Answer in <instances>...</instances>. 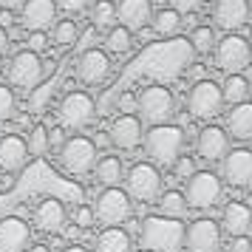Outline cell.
<instances>
[{
	"instance_id": "cell-41",
	"label": "cell",
	"mask_w": 252,
	"mask_h": 252,
	"mask_svg": "<svg viewBox=\"0 0 252 252\" xmlns=\"http://www.w3.org/2000/svg\"><path fill=\"white\" fill-rule=\"evenodd\" d=\"M94 37H96V29H94V26H88L82 34H77V43H74V46L80 48V54L88 51V48H94Z\"/></svg>"
},
{
	"instance_id": "cell-15",
	"label": "cell",
	"mask_w": 252,
	"mask_h": 252,
	"mask_svg": "<svg viewBox=\"0 0 252 252\" xmlns=\"http://www.w3.org/2000/svg\"><path fill=\"white\" fill-rule=\"evenodd\" d=\"M195 153H198V159L204 161H218L224 159L229 153V136L224 127L218 125H207L198 130V136H195Z\"/></svg>"
},
{
	"instance_id": "cell-8",
	"label": "cell",
	"mask_w": 252,
	"mask_h": 252,
	"mask_svg": "<svg viewBox=\"0 0 252 252\" xmlns=\"http://www.w3.org/2000/svg\"><path fill=\"white\" fill-rule=\"evenodd\" d=\"M60 161H63L65 173H71V176L91 173L94 164H96V145H94V139H88V136L65 139V145L60 148Z\"/></svg>"
},
{
	"instance_id": "cell-36",
	"label": "cell",
	"mask_w": 252,
	"mask_h": 252,
	"mask_svg": "<svg viewBox=\"0 0 252 252\" xmlns=\"http://www.w3.org/2000/svg\"><path fill=\"white\" fill-rule=\"evenodd\" d=\"M14 108H17V96L9 85L0 82V122H9L14 116Z\"/></svg>"
},
{
	"instance_id": "cell-42",
	"label": "cell",
	"mask_w": 252,
	"mask_h": 252,
	"mask_svg": "<svg viewBox=\"0 0 252 252\" xmlns=\"http://www.w3.org/2000/svg\"><path fill=\"white\" fill-rule=\"evenodd\" d=\"M167 3H170V9H176L179 14H184V12H195V9H201L204 0H167Z\"/></svg>"
},
{
	"instance_id": "cell-6",
	"label": "cell",
	"mask_w": 252,
	"mask_h": 252,
	"mask_svg": "<svg viewBox=\"0 0 252 252\" xmlns=\"http://www.w3.org/2000/svg\"><path fill=\"white\" fill-rule=\"evenodd\" d=\"M216 65L229 74H244V68L252 63V43L241 34H224L216 43Z\"/></svg>"
},
{
	"instance_id": "cell-30",
	"label": "cell",
	"mask_w": 252,
	"mask_h": 252,
	"mask_svg": "<svg viewBox=\"0 0 252 252\" xmlns=\"http://www.w3.org/2000/svg\"><path fill=\"white\" fill-rule=\"evenodd\" d=\"M91 26L99 32V29H114L116 26V3L114 0H96L91 6Z\"/></svg>"
},
{
	"instance_id": "cell-38",
	"label": "cell",
	"mask_w": 252,
	"mask_h": 252,
	"mask_svg": "<svg viewBox=\"0 0 252 252\" xmlns=\"http://www.w3.org/2000/svg\"><path fill=\"white\" fill-rule=\"evenodd\" d=\"M94 210L88 204H82V207H77V213H74V224H77V229H88V227H94Z\"/></svg>"
},
{
	"instance_id": "cell-20",
	"label": "cell",
	"mask_w": 252,
	"mask_h": 252,
	"mask_svg": "<svg viewBox=\"0 0 252 252\" xmlns=\"http://www.w3.org/2000/svg\"><path fill=\"white\" fill-rule=\"evenodd\" d=\"M153 17V3L150 0H119L116 6V23L127 29L130 34L142 32Z\"/></svg>"
},
{
	"instance_id": "cell-9",
	"label": "cell",
	"mask_w": 252,
	"mask_h": 252,
	"mask_svg": "<svg viewBox=\"0 0 252 252\" xmlns=\"http://www.w3.org/2000/svg\"><path fill=\"white\" fill-rule=\"evenodd\" d=\"M187 108L195 119H204L210 122L213 116L221 114L224 108V96H221V85L216 80H198L190 88V96H187Z\"/></svg>"
},
{
	"instance_id": "cell-12",
	"label": "cell",
	"mask_w": 252,
	"mask_h": 252,
	"mask_svg": "<svg viewBox=\"0 0 252 252\" xmlns=\"http://www.w3.org/2000/svg\"><path fill=\"white\" fill-rule=\"evenodd\" d=\"M94 116H96V102H94L91 94L85 91H71L63 96L60 102V119L63 125L71 130H82L85 125H91Z\"/></svg>"
},
{
	"instance_id": "cell-31",
	"label": "cell",
	"mask_w": 252,
	"mask_h": 252,
	"mask_svg": "<svg viewBox=\"0 0 252 252\" xmlns=\"http://www.w3.org/2000/svg\"><path fill=\"white\" fill-rule=\"evenodd\" d=\"M216 43H218V37H216L213 26H198L190 34V51H198V54H210L216 48Z\"/></svg>"
},
{
	"instance_id": "cell-28",
	"label": "cell",
	"mask_w": 252,
	"mask_h": 252,
	"mask_svg": "<svg viewBox=\"0 0 252 252\" xmlns=\"http://www.w3.org/2000/svg\"><path fill=\"white\" fill-rule=\"evenodd\" d=\"M221 96H224V102L229 108L241 102H250V80L244 74H229L224 80V85H221Z\"/></svg>"
},
{
	"instance_id": "cell-33",
	"label": "cell",
	"mask_w": 252,
	"mask_h": 252,
	"mask_svg": "<svg viewBox=\"0 0 252 252\" xmlns=\"http://www.w3.org/2000/svg\"><path fill=\"white\" fill-rule=\"evenodd\" d=\"M130 46H133V34H130L127 29H122V26H114V29L108 32V37H105V48H108L111 54H127Z\"/></svg>"
},
{
	"instance_id": "cell-35",
	"label": "cell",
	"mask_w": 252,
	"mask_h": 252,
	"mask_svg": "<svg viewBox=\"0 0 252 252\" xmlns=\"http://www.w3.org/2000/svg\"><path fill=\"white\" fill-rule=\"evenodd\" d=\"M77 34H80V29H77L74 20H60V23H54V43L60 48L74 46L77 43Z\"/></svg>"
},
{
	"instance_id": "cell-26",
	"label": "cell",
	"mask_w": 252,
	"mask_h": 252,
	"mask_svg": "<svg viewBox=\"0 0 252 252\" xmlns=\"http://www.w3.org/2000/svg\"><path fill=\"white\" fill-rule=\"evenodd\" d=\"M94 252H130V235L122 227H105L94 241Z\"/></svg>"
},
{
	"instance_id": "cell-24",
	"label": "cell",
	"mask_w": 252,
	"mask_h": 252,
	"mask_svg": "<svg viewBox=\"0 0 252 252\" xmlns=\"http://www.w3.org/2000/svg\"><path fill=\"white\" fill-rule=\"evenodd\" d=\"M26 161H29V148H26V139L20 133L0 136V170L17 173L26 167Z\"/></svg>"
},
{
	"instance_id": "cell-46",
	"label": "cell",
	"mask_w": 252,
	"mask_h": 252,
	"mask_svg": "<svg viewBox=\"0 0 252 252\" xmlns=\"http://www.w3.org/2000/svg\"><path fill=\"white\" fill-rule=\"evenodd\" d=\"M23 3H26V0H0V12H6V14L20 12V9H23Z\"/></svg>"
},
{
	"instance_id": "cell-7",
	"label": "cell",
	"mask_w": 252,
	"mask_h": 252,
	"mask_svg": "<svg viewBox=\"0 0 252 252\" xmlns=\"http://www.w3.org/2000/svg\"><path fill=\"white\" fill-rule=\"evenodd\" d=\"M224 193V182L218 179L213 170H195L190 179H187V193H184V201L193 210H210V207L218 204V198Z\"/></svg>"
},
{
	"instance_id": "cell-19",
	"label": "cell",
	"mask_w": 252,
	"mask_h": 252,
	"mask_svg": "<svg viewBox=\"0 0 252 252\" xmlns=\"http://www.w3.org/2000/svg\"><path fill=\"white\" fill-rule=\"evenodd\" d=\"M57 20V6L54 0H26L23 9H20V23L26 26V32H43Z\"/></svg>"
},
{
	"instance_id": "cell-39",
	"label": "cell",
	"mask_w": 252,
	"mask_h": 252,
	"mask_svg": "<svg viewBox=\"0 0 252 252\" xmlns=\"http://www.w3.org/2000/svg\"><path fill=\"white\" fill-rule=\"evenodd\" d=\"M173 170H176L179 179H190V176L195 173V161L190 159V156H179V159L173 161Z\"/></svg>"
},
{
	"instance_id": "cell-16",
	"label": "cell",
	"mask_w": 252,
	"mask_h": 252,
	"mask_svg": "<svg viewBox=\"0 0 252 252\" xmlns=\"http://www.w3.org/2000/svg\"><path fill=\"white\" fill-rule=\"evenodd\" d=\"M213 20L227 34H235L241 26H247V20H250V0H216Z\"/></svg>"
},
{
	"instance_id": "cell-18",
	"label": "cell",
	"mask_w": 252,
	"mask_h": 252,
	"mask_svg": "<svg viewBox=\"0 0 252 252\" xmlns=\"http://www.w3.org/2000/svg\"><path fill=\"white\" fill-rule=\"evenodd\" d=\"M32 247V227L23 218H0V252H26Z\"/></svg>"
},
{
	"instance_id": "cell-48",
	"label": "cell",
	"mask_w": 252,
	"mask_h": 252,
	"mask_svg": "<svg viewBox=\"0 0 252 252\" xmlns=\"http://www.w3.org/2000/svg\"><path fill=\"white\" fill-rule=\"evenodd\" d=\"M6 48H9V34H6V29L0 26V54H6Z\"/></svg>"
},
{
	"instance_id": "cell-14",
	"label": "cell",
	"mask_w": 252,
	"mask_h": 252,
	"mask_svg": "<svg viewBox=\"0 0 252 252\" xmlns=\"http://www.w3.org/2000/svg\"><path fill=\"white\" fill-rule=\"evenodd\" d=\"M221 173H224V182L229 187H235V190L252 187V150H247V148L229 150L227 156H224Z\"/></svg>"
},
{
	"instance_id": "cell-43",
	"label": "cell",
	"mask_w": 252,
	"mask_h": 252,
	"mask_svg": "<svg viewBox=\"0 0 252 252\" xmlns=\"http://www.w3.org/2000/svg\"><path fill=\"white\" fill-rule=\"evenodd\" d=\"M116 108H119V111H125V114H130V111H136V96H133L130 91L119 94V96H116Z\"/></svg>"
},
{
	"instance_id": "cell-11",
	"label": "cell",
	"mask_w": 252,
	"mask_h": 252,
	"mask_svg": "<svg viewBox=\"0 0 252 252\" xmlns=\"http://www.w3.org/2000/svg\"><path fill=\"white\" fill-rule=\"evenodd\" d=\"M43 74H46V68H43V60L37 57V54H32V51H17L12 57V63H9V82H12L14 88H20V91H34L37 85L43 82Z\"/></svg>"
},
{
	"instance_id": "cell-29",
	"label": "cell",
	"mask_w": 252,
	"mask_h": 252,
	"mask_svg": "<svg viewBox=\"0 0 252 252\" xmlns=\"http://www.w3.org/2000/svg\"><path fill=\"white\" fill-rule=\"evenodd\" d=\"M150 23H153V32L159 37H173L182 29V14L176 12V9H170V6H164L159 12H153Z\"/></svg>"
},
{
	"instance_id": "cell-49",
	"label": "cell",
	"mask_w": 252,
	"mask_h": 252,
	"mask_svg": "<svg viewBox=\"0 0 252 252\" xmlns=\"http://www.w3.org/2000/svg\"><path fill=\"white\" fill-rule=\"evenodd\" d=\"M26 252H51V250H48L46 244H32V247H29Z\"/></svg>"
},
{
	"instance_id": "cell-44",
	"label": "cell",
	"mask_w": 252,
	"mask_h": 252,
	"mask_svg": "<svg viewBox=\"0 0 252 252\" xmlns=\"http://www.w3.org/2000/svg\"><path fill=\"white\" fill-rule=\"evenodd\" d=\"M65 145V130L63 127H51L48 130V148H63Z\"/></svg>"
},
{
	"instance_id": "cell-21",
	"label": "cell",
	"mask_w": 252,
	"mask_h": 252,
	"mask_svg": "<svg viewBox=\"0 0 252 252\" xmlns=\"http://www.w3.org/2000/svg\"><path fill=\"white\" fill-rule=\"evenodd\" d=\"M108 139H111V145L119 148V150L139 148V142H142V122H139V116L136 114L116 116L111 130H108Z\"/></svg>"
},
{
	"instance_id": "cell-45",
	"label": "cell",
	"mask_w": 252,
	"mask_h": 252,
	"mask_svg": "<svg viewBox=\"0 0 252 252\" xmlns=\"http://www.w3.org/2000/svg\"><path fill=\"white\" fill-rule=\"evenodd\" d=\"M229 241H232V244H229L232 252H252V244H250L247 235H241V238H229Z\"/></svg>"
},
{
	"instance_id": "cell-13",
	"label": "cell",
	"mask_w": 252,
	"mask_h": 252,
	"mask_svg": "<svg viewBox=\"0 0 252 252\" xmlns=\"http://www.w3.org/2000/svg\"><path fill=\"white\" fill-rule=\"evenodd\" d=\"M184 247L187 252H218L221 250V227L213 218H195L184 227Z\"/></svg>"
},
{
	"instance_id": "cell-22",
	"label": "cell",
	"mask_w": 252,
	"mask_h": 252,
	"mask_svg": "<svg viewBox=\"0 0 252 252\" xmlns=\"http://www.w3.org/2000/svg\"><path fill=\"white\" fill-rule=\"evenodd\" d=\"M65 218H68V213H65V204L60 198H43L34 210L37 229H43L48 235H60L65 227Z\"/></svg>"
},
{
	"instance_id": "cell-50",
	"label": "cell",
	"mask_w": 252,
	"mask_h": 252,
	"mask_svg": "<svg viewBox=\"0 0 252 252\" xmlns=\"http://www.w3.org/2000/svg\"><path fill=\"white\" fill-rule=\"evenodd\" d=\"M63 252H88L85 247H80V244H71V247H65Z\"/></svg>"
},
{
	"instance_id": "cell-1",
	"label": "cell",
	"mask_w": 252,
	"mask_h": 252,
	"mask_svg": "<svg viewBox=\"0 0 252 252\" xmlns=\"http://www.w3.org/2000/svg\"><path fill=\"white\" fill-rule=\"evenodd\" d=\"M190 43L187 40H173V43H159V46H150L145 48L139 57L130 60V65L122 77H116V82L111 85V91L108 96L102 99V114H108V108L114 102L119 94L125 91L127 82H133L139 74H145V77H156V80H173V77H179L182 68L190 63Z\"/></svg>"
},
{
	"instance_id": "cell-32",
	"label": "cell",
	"mask_w": 252,
	"mask_h": 252,
	"mask_svg": "<svg viewBox=\"0 0 252 252\" xmlns=\"http://www.w3.org/2000/svg\"><path fill=\"white\" fill-rule=\"evenodd\" d=\"M156 204L161 207V216H167V218L182 216L184 210H187V201H184L182 190H167V193H161L159 198H156Z\"/></svg>"
},
{
	"instance_id": "cell-2",
	"label": "cell",
	"mask_w": 252,
	"mask_h": 252,
	"mask_svg": "<svg viewBox=\"0 0 252 252\" xmlns=\"http://www.w3.org/2000/svg\"><path fill=\"white\" fill-rule=\"evenodd\" d=\"M139 244H142L145 252H182L184 224L179 218L148 216L139 224Z\"/></svg>"
},
{
	"instance_id": "cell-5",
	"label": "cell",
	"mask_w": 252,
	"mask_h": 252,
	"mask_svg": "<svg viewBox=\"0 0 252 252\" xmlns=\"http://www.w3.org/2000/svg\"><path fill=\"white\" fill-rule=\"evenodd\" d=\"M127 190L125 193L130 198H136L142 204H150L161 195V170L153 161H136L130 164V170L125 173Z\"/></svg>"
},
{
	"instance_id": "cell-40",
	"label": "cell",
	"mask_w": 252,
	"mask_h": 252,
	"mask_svg": "<svg viewBox=\"0 0 252 252\" xmlns=\"http://www.w3.org/2000/svg\"><path fill=\"white\" fill-rule=\"evenodd\" d=\"M88 3H91V0H54V6L63 9V12H68V14L85 12V9H88Z\"/></svg>"
},
{
	"instance_id": "cell-37",
	"label": "cell",
	"mask_w": 252,
	"mask_h": 252,
	"mask_svg": "<svg viewBox=\"0 0 252 252\" xmlns=\"http://www.w3.org/2000/svg\"><path fill=\"white\" fill-rule=\"evenodd\" d=\"M46 48H48V37L43 32H32L26 37V51H32V54L40 57V51H46Z\"/></svg>"
},
{
	"instance_id": "cell-47",
	"label": "cell",
	"mask_w": 252,
	"mask_h": 252,
	"mask_svg": "<svg viewBox=\"0 0 252 252\" xmlns=\"http://www.w3.org/2000/svg\"><path fill=\"white\" fill-rule=\"evenodd\" d=\"M46 247H48L51 252H54V250H57V252H63V250H65V244H63V238H60V235H51Z\"/></svg>"
},
{
	"instance_id": "cell-34",
	"label": "cell",
	"mask_w": 252,
	"mask_h": 252,
	"mask_svg": "<svg viewBox=\"0 0 252 252\" xmlns=\"http://www.w3.org/2000/svg\"><path fill=\"white\" fill-rule=\"evenodd\" d=\"M26 148H29V156H43L48 153V127L46 125H34L29 130V139H26Z\"/></svg>"
},
{
	"instance_id": "cell-17",
	"label": "cell",
	"mask_w": 252,
	"mask_h": 252,
	"mask_svg": "<svg viewBox=\"0 0 252 252\" xmlns=\"http://www.w3.org/2000/svg\"><path fill=\"white\" fill-rule=\"evenodd\" d=\"M108 71H111V57H108V51H102L96 46L82 51L80 60H77V77L85 85H99L108 77Z\"/></svg>"
},
{
	"instance_id": "cell-52",
	"label": "cell",
	"mask_w": 252,
	"mask_h": 252,
	"mask_svg": "<svg viewBox=\"0 0 252 252\" xmlns=\"http://www.w3.org/2000/svg\"><path fill=\"white\" fill-rule=\"evenodd\" d=\"M250 244H252V235H250Z\"/></svg>"
},
{
	"instance_id": "cell-27",
	"label": "cell",
	"mask_w": 252,
	"mask_h": 252,
	"mask_svg": "<svg viewBox=\"0 0 252 252\" xmlns=\"http://www.w3.org/2000/svg\"><path fill=\"white\" fill-rule=\"evenodd\" d=\"M94 173H96V182L105 184V187H119V182L125 179V164L119 156H102V159L94 164Z\"/></svg>"
},
{
	"instance_id": "cell-23",
	"label": "cell",
	"mask_w": 252,
	"mask_h": 252,
	"mask_svg": "<svg viewBox=\"0 0 252 252\" xmlns=\"http://www.w3.org/2000/svg\"><path fill=\"white\" fill-rule=\"evenodd\" d=\"M221 232H227L229 238H241L252 229V207L244 201H229L221 213Z\"/></svg>"
},
{
	"instance_id": "cell-25",
	"label": "cell",
	"mask_w": 252,
	"mask_h": 252,
	"mask_svg": "<svg viewBox=\"0 0 252 252\" xmlns=\"http://www.w3.org/2000/svg\"><path fill=\"white\" fill-rule=\"evenodd\" d=\"M227 136L238 139V142H250L252 139V102L232 105L227 114Z\"/></svg>"
},
{
	"instance_id": "cell-51",
	"label": "cell",
	"mask_w": 252,
	"mask_h": 252,
	"mask_svg": "<svg viewBox=\"0 0 252 252\" xmlns=\"http://www.w3.org/2000/svg\"><path fill=\"white\" fill-rule=\"evenodd\" d=\"M250 14H252V0H250Z\"/></svg>"
},
{
	"instance_id": "cell-3",
	"label": "cell",
	"mask_w": 252,
	"mask_h": 252,
	"mask_svg": "<svg viewBox=\"0 0 252 252\" xmlns=\"http://www.w3.org/2000/svg\"><path fill=\"white\" fill-rule=\"evenodd\" d=\"M136 111H139V122H148L150 127L156 125H170L173 114H176V96L170 94V88L164 85H148L142 88L136 96Z\"/></svg>"
},
{
	"instance_id": "cell-4",
	"label": "cell",
	"mask_w": 252,
	"mask_h": 252,
	"mask_svg": "<svg viewBox=\"0 0 252 252\" xmlns=\"http://www.w3.org/2000/svg\"><path fill=\"white\" fill-rule=\"evenodd\" d=\"M148 156L159 167H173V161L182 156L184 148V130L179 125H156L145 133Z\"/></svg>"
},
{
	"instance_id": "cell-10",
	"label": "cell",
	"mask_w": 252,
	"mask_h": 252,
	"mask_svg": "<svg viewBox=\"0 0 252 252\" xmlns=\"http://www.w3.org/2000/svg\"><path fill=\"white\" fill-rule=\"evenodd\" d=\"M94 218H99L105 227H119L130 216V195L122 187H105L96 195V204L91 207Z\"/></svg>"
}]
</instances>
